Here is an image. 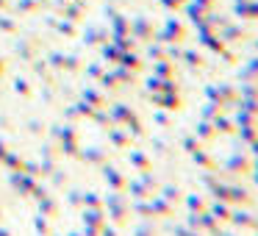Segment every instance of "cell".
Wrapping results in <instances>:
<instances>
[{
    "instance_id": "1",
    "label": "cell",
    "mask_w": 258,
    "mask_h": 236,
    "mask_svg": "<svg viewBox=\"0 0 258 236\" xmlns=\"http://www.w3.org/2000/svg\"><path fill=\"white\" fill-rule=\"evenodd\" d=\"M217 197L222 203H233V206H244V208H255V197L247 189H239V186H217Z\"/></svg>"
},
{
    "instance_id": "2",
    "label": "cell",
    "mask_w": 258,
    "mask_h": 236,
    "mask_svg": "<svg viewBox=\"0 0 258 236\" xmlns=\"http://www.w3.org/2000/svg\"><path fill=\"white\" fill-rule=\"evenodd\" d=\"M230 222H233L236 228H241V230H252V233H255V230H258V214L233 211V214H230Z\"/></svg>"
},
{
    "instance_id": "3",
    "label": "cell",
    "mask_w": 258,
    "mask_h": 236,
    "mask_svg": "<svg viewBox=\"0 0 258 236\" xmlns=\"http://www.w3.org/2000/svg\"><path fill=\"white\" fill-rule=\"evenodd\" d=\"M228 172H233V175H250L252 172V156H230L228 158Z\"/></svg>"
},
{
    "instance_id": "4",
    "label": "cell",
    "mask_w": 258,
    "mask_h": 236,
    "mask_svg": "<svg viewBox=\"0 0 258 236\" xmlns=\"http://www.w3.org/2000/svg\"><path fill=\"white\" fill-rule=\"evenodd\" d=\"M239 100H258V81H247L239 92Z\"/></svg>"
},
{
    "instance_id": "5",
    "label": "cell",
    "mask_w": 258,
    "mask_h": 236,
    "mask_svg": "<svg viewBox=\"0 0 258 236\" xmlns=\"http://www.w3.org/2000/svg\"><path fill=\"white\" fill-rule=\"evenodd\" d=\"M236 128H239V131H236V134H239V139L247 142V145H250V142L258 136V125H236Z\"/></svg>"
},
{
    "instance_id": "6",
    "label": "cell",
    "mask_w": 258,
    "mask_h": 236,
    "mask_svg": "<svg viewBox=\"0 0 258 236\" xmlns=\"http://www.w3.org/2000/svg\"><path fill=\"white\" fill-rule=\"evenodd\" d=\"M230 208H228V203H222V206H214V211H211V217L214 219H222V222H230Z\"/></svg>"
},
{
    "instance_id": "7",
    "label": "cell",
    "mask_w": 258,
    "mask_h": 236,
    "mask_svg": "<svg viewBox=\"0 0 258 236\" xmlns=\"http://www.w3.org/2000/svg\"><path fill=\"white\" fill-rule=\"evenodd\" d=\"M241 78L244 81H258V58H252V62L247 64V70L241 73Z\"/></svg>"
},
{
    "instance_id": "8",
    "label": "cell",
    "mask_w": 258,
    "mask_h": 236,
    "mask_svg": "<svg viewBox=\"0 0 258 236\" xmlns=\"http://www.w3.org/2000/svg\"><path fill=\"white\" fill-rule=\"evenodd\" d=\"M217 131H219V134H233L236 125L230 123V120H219V117H217Z\"/></svg>"
},
{
    "instance_id": "9",
    "label": "cell",
    "mask_w": 258,
    "mask_h": 236,
    "mask_svg": "<svg viewBox=\"0 0 258 236\" xmlns=\"http://www.w3.org/2000/svg\"><path fill=\"white\" fill-rule=\"evenodd\" d=\"M217 134H219L217 128H211V125H203V136H206V139H214Z\"/></svg>"
},
{
    "instance_id": "10",
    "label": "cell",
    "mask_w": 258,
    "mask_h": 236,
    "mask_svg": "<svg viewBox=\"0 0 258 236\" xmlns=\"http://www.w3.org/2000/svg\"><path fill=\"white\" fill-rule=\"evenodd\" d=\"M250 156H252V158H258V136L250 142Z\"/></svg>"
},
{
    "instance_id": "11",
    "label": "cell",
    "mask_w": 258,
    "mask_h": 236,
    "mask_svg": "<svg viewBox=\"0 0 258 236\" xmlns=\"http://www.w3.org/2000/svg\"><path fill=\"white\" fill-rule=\"evenodd\" d=\"M250 178H252V184L258 186V172H250Z\"/></svg>"
},
{
    "instance_id": "12",
    "label": "cell",
    "mask_w": 258,
    "mask_h": 236,
    "mask_svg": "<svg viewBox=\"0 0 258 236\" xmlns=\"http://www.w3.org/2000/svg\"><path fill=\"white\" fill-rule=\"evenodd\" d=\"M252 172H258V158H252Z\"/></svg>"
},
{
    "instance_id": "13",
    "label": "cell",
    "mask_w": 258,
    "mask_h": 236,
    "mask_svg": "<svg viewBox=\"0 0 258 236\" xmlns=\"http://www.w3.org/2000/svg\"><path fill=\"white\" fill-rule=\"evenodd\" d=\"M252 236H258V230H255V233H252Z\"/></svg>"
}]
</instances>
